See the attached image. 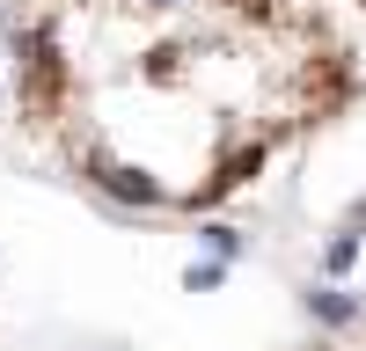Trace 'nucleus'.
I'll return each mask as SVG.
<instances>
[{
	"instance_id": "f03ea898",
	"label": "nucleus",
	"mask_w": 366,
	"mask_h": 351,
	"mask_svg": "<svg viewBox=\"0 0 366 351\" xmlns=\"http://www.w3.org/2000/svg\"><path fill=\"white\" fill-rule=\"evenodd\" d=\"M308 307L322 315V344H345L366 351V198L330 227L322 263H315V285H308Z\"/></svg>"
},
{
	"instance_id": "7ed1b4c3",
	"label": "nucleus",
	"mask_w": 366,
	"mask_h": 351,
	"mask_svg": "<svg viewBox=\"0 0 366 351\" xmlns=\"http://www.w3.org/2000/svg\"><path fill=\"white\" fill-rule=\"evenodd\" d=\"M300 351H345V344H300Z\"/></svg>"
},
{
	"instance_id": "20e7f679",
	"label": "nucleus",
	"mask_w": 366,
	"mask_h": 351,
	"mask_svg": "<svg viewBox=\"0 0 366 351\" xmlns=\"http://www.w3.org/2000/svg\"><path fill=\"white\" fill-rule=\"evenodd\" d=\"M352 8H359V15H366V0H352Z\"/></svg>"
},
{
	"instance_id": "f257e3e1",
	"label": "nucleus",
	"mask_w": 366,
	"mask_h": 351,
	"mask_svg": "<svg viewBox=\"0 0 366 351\" xmlns=\"http://www.w3.org/2000/svg\"><path fill=\"white\" fill-rule=\"evenodd\" d=\"M15 146L117 220L249 205L366 110L330 0H0Z\"/></svg>"
}]
</instances>
